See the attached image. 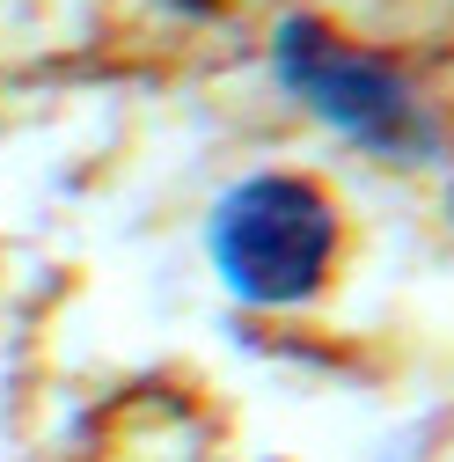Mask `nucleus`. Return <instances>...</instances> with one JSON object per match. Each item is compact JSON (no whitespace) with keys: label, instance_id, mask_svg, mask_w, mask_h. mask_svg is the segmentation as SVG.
<instances>
[{"label":"nucleus","instance_id":"1","mask_svg":"<svg viewBox=\"0 0 454 462\" xmlns=\"http://www.w3.org/2000/svg\"><path fill=\"white\" fill-rule=\"evenodd\" d=\"M205 250L242 309H308L337 279L345 213L301 169H257V177L227 184V199L213 206Z\"/></svg>","mask_w":454,"mask_h":462},{"label":"nucleus","instance_id":"2","mask_svg":"<svg viewBox=\"0 0 454 462\" xmlns=\"http://www.w3.org/2000/svg\"><path fill=\"white\" fill-rule=\"evenodd\" d=\"M271 60H278V81L330 133H345L374 154H425L432 147V118H425V96L411 88V74L352 37H337L330 23L286 15L271 37Z\"/></svg>","mask_w":454,"mask_h":462},{"label":"nucleus","instance_id":"3","mask_svg":"<svg viewBox=\"0 0 454 462\" xmlns=\"http://www.w3.org/2000/svg\"><path fill=\"white\" fill-rule=\"evenodd\" d=\"M177 8H198V15H205V8H220V0H177Z\"/></svg>","mask_w":454,"mask_h":462}]
</instances>
